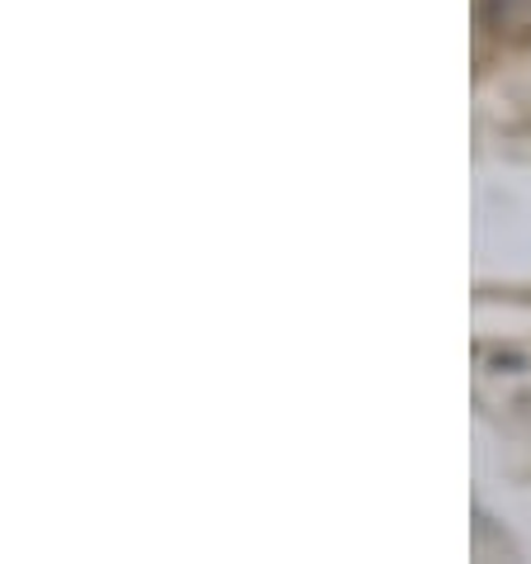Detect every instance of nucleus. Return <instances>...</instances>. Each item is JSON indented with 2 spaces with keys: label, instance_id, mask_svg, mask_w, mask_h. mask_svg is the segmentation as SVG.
<instances>
[{
  "label": "nucleus",
  "instance_id": "f257e3e1",
  "mask_svg": "<svg viewBox=\"0 0 531 564\" xmlns=\"http://www.w3.org/2000/svg\"><path fill=\"white\" fill-rule=\"evenodd\" d=\"M479 24L498 43H531V0H479Z\"/></svg>",
  "mask_w": 531,
  "mask_h": 564
}]
</instances>
